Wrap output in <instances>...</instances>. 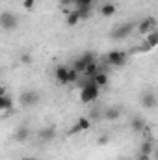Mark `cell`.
<instances>
[{
  "label": "cell",
  "mask_w": 158,
  "mask_h": 160,
  "mask_svg": "<svg viewBox=\"0 0 158 160\" xmlns=\"http://www.w3.org/2000/svg\"><path fill=\"white\" fill-rule=\"evenodd\" d=\"M99 86L93 82V80L89 78L84 86H82V91H80V101L82 102H91V101H95L97 97H99Z\"/></svg>",
  "instance_id": "6da1fadb"
},
{
  "label": "cell",
  "mask_w": 158,
  "mask_h": 160,
  "mask_svg": "<svg viewBox=\"0 0 158 160\" xmlns=\"http://www.w3.org/2000/svg\"><path fill=\"white\" fill-rule=\"evenodd\" d=\"M17 26H19L17 15H13V13H9V11H4V13L0 15V28L11 32V30H15Z\"/></svg>",
  "instance_id": "7a4b0ae2"
},
{
  "label": "cell",
  "mask_w": 158,
  "mask_h": 160,
  "mask_svg": "<svg viewBox=\"0 0 158 160\" xmlns=\"http://www.w3.org/2000/svg\"><path fill=\"white\" fill-rule=\"evenodd\" d=\"M126 52H123V50H112L110 54H108V63L110 65H114V67H123L125 65V62H126Z\"/></svg>",
  "instance_id": "3957f363"
},
{
  "label": "cell",
  "mask_w": 158,
  "mask_h": 160,
  "mask_svg": "<svg viewBox=\"0 0 158 160\" xmlns=\"http://www.w3.org/2000/svg\"><path fill=\"white\" fill-rule=\"evenodd\" d=\"M155 26H156V19H155V17H147V19H143V21L138 24V32H140L141 36H147L151 30H155Z\"/></svg>",
  "instance_id": "277c9868"
},
{
  "label": "cell",
  "mask_w": 158,
  "mask_h": 160,
  "mask_svg": "<svg viewBox=\"0 0 158 160\" xmlns=\"http://www.w3.org/2000/svg\"><path fill=\"white\" fill-rule=\"evenodd\" d=\"M89 62H93V56L87 52V54H84V56H80L78 60L73 63V69L78 73V75H84V71H86V65L89 63Z\"/></svg>",
  "instance_id": "5b68a950"
},
{
  "label": "cell",
  "mask_w": 158,
  "mask_h": 160,
  "mask_svg": "<svg viewBox=\"0 0 158 160\" xmlns=\"http://www.w3.org/2000/svg\"><path fill=\"white\" fill-rule=\"evenodd\" d=\"M132 30H134V24H132V22H125V24H121L119 28H116V30L112 32V38H114V39H123V38H126Z\"/></svg>",
  "instance_id": "8992f818"
},
{
  "label": "cell",
  "mask_w": 158,
  "mask_h": 160,
  "mask_svg": "<svg viewBox=\"0 0 158 160\" xmlns=\"http://www.w3.org/2000/svg\"><path fill=\"white\" fill-rule=\"evenodd\" d=\"M39 93L37 91H24L22 95H21V102L24 104V106H34V104H37L39 102Z\"/></svg>",
  "instance_id": "52a82bcc"
},
{
  "label": "cell",
  "mask_w": 158,
  "mask_h": 160,
  "mask_svg": "<svg viewBox=\"0 0 158 160\" xmlns=\"http://www.w3.org/2000/svg\"><path fill=\"white\" fill-rule=\"evenodd\" d=\"M67 75H69V67L67 65H58L54 71V77L58 84H67Z\"/></svg>",
  "instance_id": "ba28073f"
},
{
  "label": "cell",
  "mask_w": 158,
  "mask_h": 160,
  "mask_svg": "<svg viewBox=\"0 0 158 160\" xmlns=\"http://www.w3.org/2000/svg\"><path fill=\"white\" fill-rule=\"evenodd\" d=\"M37 136H39L41 142H50V140H54V136H56V128H54V127H45V128L39 130Z\"/></svg>",
  "instance_id": "9c48e42d"
},
{
  "label": "cell",
  "mask_w": 158,
  "mask_h": 160,
  "mask_svg": "<svg viewBox=\"0 0 158 160\" xmlns=\"http://www.w3.org/2000/svg\"><path fill=\"white\" fill-rule=\"evenodd\" d=\"M116 11H117V8H116V4L114 2H106V4H102L101 6V15L102 17H114L116 15Z\"/></svg>",
  "instance_id": "30bf717a"
},
{
  "label": "cell",
  "mask_w": 158,
  "mask_h": 160,
  "mask_svg": "<svg viewBox=\"0 0 158 160\" xmlns=\"http://www.w3.org/2000/svg\"><path fill=\"white\" fill-rule=\"evenodd\" d=\"M89 127H91V121H89V118H80V119L77 121V125L73 127L71 134H75V132H80V130H87Z\"/></svg>",
  "instance_id": "8fae6325"
},
{
  "label": "cell",
  "mask_w": 158,
  "mask_h": 160,
  "mask_svg": "<svg viewBox=\"0 0 158 160\" xmlns=\"http://www.w3.org/2000/svg\"><path fill=\"white\" fill-rule=\"evenodd\" d=\"M99 71H102V69H101V67L97 65V62L93 60V62H89V63L86 65V71H84V75H86L87 78H93V77H95Z\"/></svg>",
  "instance_id": "7c38bea8"
},
{
  "label": "cell",
  "mask_w": 158,
  "mask_h": 160,
  "mask_svg": "<svg viewBox=\"0 0 158 160\" xmlns=\"http://www.w3.org/2000/svg\"><path fill=\"white\" fill-rule=\"evenodd\" d=\"M141 102H143V106H145V108L153 110V108L156 106V97H155L153 93H145V95L141 97Z\"/></svg>",
  "instance_id": "4fadbf2b"
},
{
  "label": "cell",
  "mask_w": 158,
  "mask_h": 160,
  "mask_svg": "<svg viewBox=\"0 0 158 160\" xmlns=\"http://www.w3.org/2000/svg\"><path fill=\"white\" fill-rule=\"evenodd\" d=\"M28 136H30V130H28V127H24V125H21V127L17 128V132H15V140H17V142H24V140H28Z\"/></svg>",
  "instance_id": "5bb4252c"
},
{
  "label": "cell",
  "mask_w": 158,
  "mask_h": 160,
  "mask_svg": "<svg viewBox=\"0 0 158 160\" xmlns=\"http://www.w3.org/2000/svg\"><path fill=\"white\" fill-rule=\"evenodd\" d=\"M91 80H93L99 88H102V86H106V84H108V75H106L104 71H99V73H97Z\"/></svg>",
  "instance_id": "9a60e30c"
},
{
  "label": "cell",
  "mask_w": 158,
  "mask_h": 160,
  "mask_svg": "<svg viewBox=\"0 0 158 160\" xmlns=\"http://www.w3.org/2000/svg\"><path fill=\"white\" fill-rule=\"evenodd\" d=\"M11 108H13V101H11V97H7V95H2V97H0V112L11 110Z\"/></svg>",
  "instance_id": "2e32d148"
},
{
  "label": "cell",
  "mask_w": 158,
  "mask_h": 160,
  "mask_svg": "<svg viewBox=\"0 0 158 160\" xmlns=\"http://www.w3.org/2000/svg\"><path fill=\"white\" fill-rule=\"evenodd\" d=\"M78 21H82V19H80V15H78V11H77V9L67 13V19H65V22H67L69 26H75V24H78Z\"/></svg>",
  "instance_id": "e0dca14e"
},
{
  "label": "cell",
  "mask_w": 158,
  "mask_h": 160,
  "mask_svg": "<svg viewBox=\"0 0 158 160\" xmlns=\"http://www.w3.org/2000/svg\"><path fill=\"white\" fill-rule=\"evenodd\" d=\"M145 38H147V47H149V48H155V47L158 45V34H156V30H151Z\"/></svg>",
  "instance_id": "ac0fdd59"
},
{
  "label": "cell",
  "mask_w": 158,
  "mask_h": 160,
  "mask_svg": "<svg viewBox=\"0 0 158 160\" xmlns=\"http://www.w3.org/2000/svg\"><path fill=\"white\" fill-rule=\"evenodd\" d=\"M132 128H134V130H138V132H141V130L145 128L143 119H141V118H134V119H132Z\"/></svg>",
  "instance_id": "d6986e66"
},
{
  "label": "cell",
  "mask_w": 158,
  "mask_h": 160,
  "mask_svg": "<svg viewBox=\"0 0 158 160\" xmlns=\"http://www.w3.org/2000/svg\"><path fill=\"white\" fill-rule=\"evenodd\" d=\"M91 2H93V0H75L73 4L77 6V9H78V8H87V9H91Z\"/></svg>",
  "instance_id": "ffe728a7"
},
{
  "label": "cell",
  "mask_w": 158,
  "mask_h": 160,
  "mask_svg": "<svg viewBox=\"0 0 158 160\" xmlns=\"http://www.w3.org/2000/svg\"><path fill=\"white\" fill-rule=\"evenodd\" d=\"M78 73H77V71H75V69H73V67H69V75H67V84H71V82H77V80H78Z\"/></svg>",
  "instance_id": "44dd1931"
},
{
  "label": "cell",
  "mask_w": 158,
  "mask_h": 160,
  "mask_svg": "<svg viewBox=\"0 0 158 160\" xmlns=\"http://www.w3.org/2000/svg\"><path fill=\"white\" fill-rule=\"evenodd\" d=\"M119 114H121V112H119L117 108H110V110L106 112V119H117Z\"/></svg>",
  "instance_id": "7402d4cb"
},
{
  "label": "cell",
  "mask_w": 158,
  "mask_h": 160,
  "mask_svg": "<svg viewBox=\"0 0 158 160\" xmlns=\"http://www.w3.org/2000/svg\"><path fill=\"white\" fill-rule=\"evenodd\" d=\"M21 62H22L24 65H30V63H32V56H30L28 52H24V54L21 56Z\"/></svg>",
  "instance_id": "603a6c76"
},
{
  "label": "cell",
  "mask_w": 158,
  "mask_h": 160,
  "mask_svg": "<svg viewBox=\"0 0 158 160\" xmlns=\"http://www.w3.org/2000/svg\"><path fill=\"white\" fill-rule=\"evenodd\" d=\"M141 153H143L145 157H149V155H151V143H149V142H145V143L141 145Z\"/></svg>",
  "instance_id": "cb8c5ba5"
},
{
  "label": "cell",
  "mask_w": 158,
  "mask_h": 160,
  "mask_svg": "<svg viewBox=\"0 0 158 160\" xmlns=\"http://www.w3.org/2000/svg\"><path fill=\"white\" fill-rule=\"evenodd\" d=\"M22 6H24V9H34L36 0H22Z\"/></svg>",
  "instance_id": "d4e9b609"
},
{
  "label": "cell",
  "mask_w": 158,
  "mask_h": 160,
  "mask_svg": "<svg viewBox=\"0 0 158 160\" xmlns=\"http://www.w3.org/2000/svg\"><path fill=\"white\" fill-rule=\"evenodd\" d=\"M73 2H75V0H60V4H62V6H71Z\"/></svg>",
  "instance_id": "484cf974"
},
{
  "label": "cell",
  "mask_w": 158,
  "mask_h": 160,
  "mask_svg": "<svg viewBox=\"0 0 158 160\" xmlns=\"http://www.w3.org/2000/svg\"><path fill=\"white\" fill-rule=\"evenodd\" d=\"M2 95H7V93H6V86L0 84V97H2Z\"/></svg>",
  "instance_id": "4316f807"
},
{
  "label": "cell",
  "mask_w": 158,
  "mask_h": 160,
  "mask_svg": "<svg viewBox=\"0 0 158 160\" xmlns=\"http://www.w3.org/2000/svg\"><path fill=\"white\" fill-rule=\"evenodd\" d=\"M108 142V136H102V138H99V143H106Z\"/></svg>",
  "instance_id": "83f0119b"
},
{
  "label": "cell",
  "mask_w": 158,
  "mask_h": 160,
  "mask_svg": "<svg viewBox=\"0 0 158 160\" xmlns=\"http://www.w3.org/2000/svg\"><path fill=\"white\" fill-rule=\"evenodd\" d=\"M21 160H34V158H21Z\"/></svg>",
  "instance_id": "f1b7e54d"
},
{
  "label": "cell",
  "mask_w": 158,
  "mask_h": 160,
  "mask_svg": "<svg viewBox=\"0 0 158 160\" xmlns=\"http://www.w3.org/2000/svg\"><path fill=\"white\" fill-rule=\"evenodd\" d=\"M123 160H126V158H123Z\"/></svg>",
  "instance_id": "f546056e"
}]
</instances>
